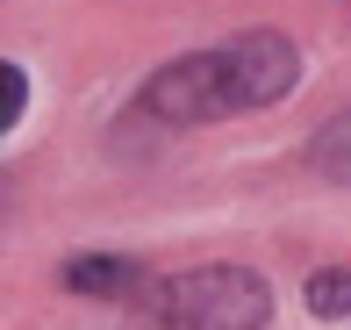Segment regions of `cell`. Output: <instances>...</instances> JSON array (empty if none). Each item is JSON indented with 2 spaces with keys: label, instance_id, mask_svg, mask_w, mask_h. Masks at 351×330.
Instances as JSON below:
<instances>
[{
  "label": "cell",
  "instance_id": "obj_6",
  "mask_svg": "<svg viewBox=\"0 0 351 330\" xmlns=\"http://www.w3.org/2000/svg\"><path fill=\"white\" fill-rule=\"evenodd\" d=\"M22 108H29V80H22V65H8L0 72V122H22Z\"/></svg>",
  "mask_w": 351,
  "mask_h": 330
},
{
  "label": "cell",
  "instance_id": "obj_3",
  "mask_svg": "<svg viewBox=\"0 0 351 330\" xmlns=\"http://www.w3.org/2000/svg\"><path fill=\"white\" fill-rule=\"evenodd\" d=\"M72 294H101V302H122V294H151V273L136 259H72L65 266Z\"/></svg>",
  "mask_w": 351,
  "mask_h": 330
},
{
  "label": "cell",
  "instance_id": "obj_1",
  "mask_svg": "<svg viewBox=\"0 0 351 330\" xmlns=\"http://www.w3.org/2000/svg\"><path fill=\"white\" fill-rule=\"evenodd\" d=\"M294 80H301L294 43L280 29H251V36H230L215 51H194L180 65H165L136 93V115L194 130V122H222V115H244V108H273L294 93Z\"/></svg>",
  "mask_w": 351,
  "mask_h": 330
},
{
  "label": "cell",
  "instance_id": "obj_5",
  "mask_svg": "<svg viewBox=\"0 0 351 330\" xmlns=\"http://www.w3.org/2000/svg\"><path fill=\"white\" fill-rule=\"evenodd\" d=\"M308 158L323 165L330 180H337V187H351V108H344L337 122H330L323 137H315V151H308Z\"/></svg>",
  "mask_w": 351,
  "mask_h": 330
},
{
  "label": "cell",
  "instance_id": "obj_4",
  "mask_svg": "<svg viewBox=\"0 0 351 330\" xmlns=\"http://www.w3.org/2000/svg\"><path fill=\"white\" fill-rule=\"evenodd\" d=\"M308 316H323V323L351 316V266H330V273L308 280Z\"/></svg>",
  "mask_w": 351,
  "mask_h": 330
},
{
  "label": "cell",
  "instance_id": "obj_2",
  "mask_svg": "<svg viewBox=\"0 0 351 330\" xmlns=\"http://www.w3.org/2000/svg\"><path fill=\"white\" fill-rule=\"evenodd\" d=\"M273 294L244 266H194L143 294V330H265Z\"/></svg>",
  "mask_w": 351,
  "mask_h": 330
}]
</instances>
